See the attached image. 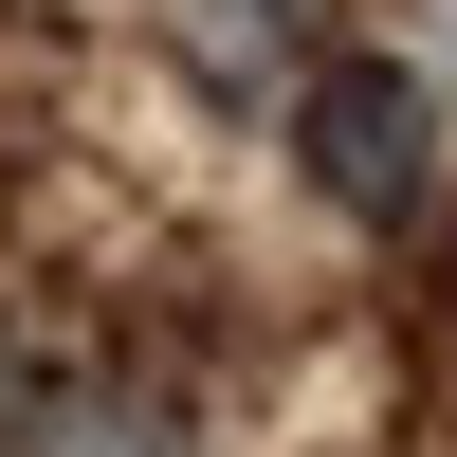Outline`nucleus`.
I'll use <instances>...</instances> for the list:
<instances>
[{
    "label": "nucleus",
    "instance_id": "1",
    "mask_svg": "<svg viewBox=\"0 0 457 457\" xmlns=\"http://www.w3.org/2000/svg\"><path fill=\"white\" fill-rule=\"evenodd\" d=\"M293 146H312V183H329L348 220H385V238L439 202V92H421L403 55H329L312 110H293Z\"/></svg>",
    "mask_w": 457,
    "mask_h": 457
},
{
    "label": "nucleus",
    "instance_id": "2",
    "mask_svg": "<svg viewBox=\"0 0 457 457\" xmlns=\"http://www.w3.org/2000/svg\"><path fill=\"white\" fill-rule=\"evenodd\" d=\"M37 457H183L165 439V403H129V385H92V403H55V421H19Z\"/></svg>",
    "mask_w": 457,
    "mask_h": 457
},
{
    "label": "nucleus",
    "instance_id": "3",
    "mask_svg": "<svg viewBox=\"0 0 457 457\" xmlns=\"http://www.w3.org/2000/svg\"><path fill=\"white\" fill-rule=\"evenodd\" d=\"M19 421H37V385H19V348H0V439H19Z\"/></svg>",
    "mask_w": 457,
    "mask_h": 457
}]
</instances>
